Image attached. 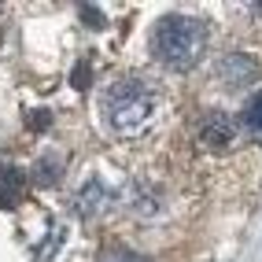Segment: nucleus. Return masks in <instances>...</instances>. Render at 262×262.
<instances>
[{"instance_id": "obj_1", "label": "nucleus", "mask_w": 262, "mask_h": 262, "mask_svg": "<svg viewBox=\"0 0 262 262\" xmlns=\"http://www.w3.org/2000/svg\"><path fill=\"white\" fill-rule=\"evenodd\" d=\"M203 48H207V30L200 19H188V15H166V19H159V26L151 33L155 59H163L173 71L196 67Z\"/></svg>"}, {"instance_id": "obj_2", "label": "nucleus", "mask_w": 262, "mask_h": 262, "mask_svg": "<svg viewBox=\"0 0 262 262\" xmlns=\"http://www.w3.org/2000/svg\"><path fill=\"white\" fill-rule=\"evenodd\" d=\"M151 107H155V93L141 78H118L103 93V115L118 133H137L151 118Z\"/></svg>"}, {"instance_id": "obj_3", "label": "nucleus", "mask_w": 262, "mask_h": 262, "mask_svg": "<svg viewBox=\"0 0 262 262\" xmlns=\"http://www.w3.org/2000/svg\"><path fill=\"white\" fill-rule=\"evenodd\" d=\"M233 141H236V122L229 115H225V111L203 115V122H200V144L203 148L225 151V148H233Z\"/></svg>"}, {"instance_id": "obj_4", "label": "nucleus", "mask_w": 262, "mask_h": 262, "mask_svg": "<svg viewBox=\"0 0 262 262\" xmlns=\"http://www.w3.org/2000/svg\"><path fill=\"white\" fill-rule=\"evenodd\" d=\"M218 74H222V81H229L236 89V85H248V81L258 78V67H255L251 56H225L218 63Z\"/></svg>"}, {"instance_id": "obj_5", "label": "nucleus", "mask_w": 262, "mask_h": 262, "mask_svg": "<svg viewBox=\"0 0 262 262\" xmlns=\"http://www.w3.org/2000/svg\"><path fill=\"white\" fill-rule=\"evenodd\" d=\"M244 126L255 129V133H262V89L248 100V107H244Z\"/></svg>"}, {"instance_id": "obj_6", "label": "nucleus", "mask_w": 262, "mask_h": 262, "mask_svg": "<svg viewBox=\"0 0 262 262\" xmlns=\"http://www.w3.org/2000/svg\"><path fill=\"white\" fill-rule=\"evenodd\" d=\"M103 262H144V258H141V255H133V251H122V248H118V251H111Z\"/></svg>"}, {"instance_id": "obj_7", "label": "nucleus", "mask_w": 262, "mask_h": 262, "mask_svg": "<svg viewBox=\"0 0 262 262\" xmlns=\"http://www.w3.org/2000/svg\"><path fill=\"white\" fill-rule=\"evenodd\" d=\"M30 126H33V129H45V126H48V115H45V111L30 115Z\"/></svg>"}, {"instance_id": "obj_8", "label": "nucleus", "mask_w": 262, "mask_h": 262, "mask_svg": "<svg viewBox=\"0 0 262 262\" xmlns=\"http://www.w3.org/2000/svg\"><path fill=\"white\" fill-rule=\"evenodd\" d=\"M74 81L81 85V81H89V67H78V74H74Z\"/></svg>"}]
</instances>
